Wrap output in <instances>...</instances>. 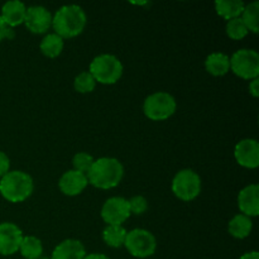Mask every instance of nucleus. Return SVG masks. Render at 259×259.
I'll return each mask as SVG.
<instances>
[{
	"label": "nucleus",
	"mask_w": 259,
	"mask_h": 259,
	"mask_svg": "<svg viewBox=\"0 0 259 259\" xmlns=\"http://www.w3.org/2000/svg\"><path fill=\"white\" fill-rule=\"evenodd\" d=\"M88 23L85 12L78 5H63L52 17V27L61 38H73L83 32Z\"/></svg>",
	"instance_id": "nucleus-1"
},
{
	"label": "nucleus",
	"mask_w": 259,
	"mask_h": 259,
	"mask_svg": "<svg viewBox=\"0 0 259 259\" xmlns=\"http://www.w3.org/2000/svg\"><path fill=\"white\" fill-rule=\"evenodd\" d=\"M89 184L100 190L118 186L124 176V167L120 161L113 157H101L94 162L88 175Z\"/></svg>",
	"instance_id": "nucleus-2"
},
{
	"label": "nucleus",
	"mask_w": 259,
	"mask_h": 259,
	"mask_svg": "<svg viewBox=\"0 0 259 259\" xmlns=\"http://www.w3.org/2000/svg\"><path fill=\"white\" fill-rule=\"evenodd\" d=\"M33 179L23 171H9L0 179V194L9 202H22L32 195Z\"/></svg>",
	"instance_id": "nucleus-3"
},
{
	"label": "nucleus",
	"mask_w": 259,
	"mask_h": 259,
	"mask_svg": "<svg viewBox=\"0 0 259 259\" xmlns=\"http://www.w3.org/2000/svg\"><path fill=\"white\" fill-rule=\"evenodd\" d=\"M89 72L96 82L113 85L118 82L123 75V65L114 55H100L91 61Z\"/></svg>",
	"instance_id": "nucleus-4"
},
{
	"label": "nucleus",
	"mask_w": 259,
	"mask_h": 259,
	"mask_svg": "<svg viewBox=\"0 0 259 259\" xmlns=\"http://www.w3.org/2000/svg\"><path fill=\"white\" fill-rule=\"evenodd\" d=\"M177 108L174 96L164 91L154 93L144 100L143 111L151 120L161 121L171 118Z\"/></svg>",
	"instance_id": "nucleus-5"
},
{
	"label": "nucleus",
	"mask_w": 259,
	"mask_h": 259,
	"mask_svg": "<svg viewBox=\"0 0 259 259\" xmlns=\"http://www.w3.org/2000/svg\"><path fill=\"white\" fill-rule=\"evenodd\" d=\"M172 191L182 201H192L201 192V179L192 169H182L172 180Z\"/></svg>",
	"instance_id": "nucleus-6"
},
{
	"label": "nucleus",
	"mask_w": 259,
	"mask_h": 259,
	"mask_svg": "<svg viewBox=\"0 0 259 259\" xmlns=\"http://www.w3.org/2000/svg\"><path fill=\"white\" fill-rule=\"evenodd\" d=\"M230 70L244 80H254L259 75V55L257 51L242 48L230 57Z\"/></svg>",
	"instance_id": "nucleus-7"
},
{
	"label": "nucleus",
	"mask_w": 259,
	"mask_h": 259,
	"mask_svg": "<svg viewBox=\"0 0 259 259\" xmlns=\"http://www.w3.org/2000/svg\"><path fill=\"white\" fill-rule=\"evenodd\" d=\"M124 247L136 258H147L154 254L157 242L154 235L146 229H133L126 233Z\"/></svg>",
	"instance_id": "nucleus-8"
},
{
	"label": "nucleus",
	"mask_w": 259,
	"mask_h": 259,
	"mask_svg": "<svg viewBox=\"0 0 259 259\" xmlns=\"http://www.w3.org/2000/svg\"><path fill=\"white\" fill-rule=\"evenodd\" d=\"M128 200L124 197H110L101 207V218L108 225H121L131 217Z\"/></svg>",
	"instance_id": "nucleus-9"
},
{
	"label": "nucleus",
	"mask_w": 259,
	"mask_h": 259,
	"mask_svg": "<svg viewBox=\"0 0 259 259\" xmlns=\"http://www.w3.org/2000/svg\"><path fill=\"white\" fill-rule=\"evenodd\" d=\"M24 24L34 34H43L52 27V14L40 5L27 8Z\"/></svg>",
	"instance_id": "nucleus-10"
},
{
	"label": "nucleus",
	"mask_w": 259,
	"mask_h": 259,
	"mask_svg": "<svg viewBox=\"0 0 259 259\" xmlns=\"http://www.w3.org/2000/svg\"><path fill=\"white\" fill-rule=\"evenodd\" d=\"M23 239L20 228L13 223H0V255H12L19 250Z\"/></svg>",
	"instance_id": "nucleus-11"
},
{
	"label": "nucleus",
	"mask_w": 259,
	"mask_h": 259,
	"mask_svg": "<svg viewBox=\"0 0 259 259\" xmlns=\"http://www.w3.org/2000/svg\"><path fill=\"white\" fill-rule=\"evenodd\" d=\"M235 159L245 168H257L259 166V143L257 139L247 138L235 146Z\"/></svg>",
	"instance_id": "nucleus-12"
},
{
	"label": "nucleus",
	"mask_w": 259,
	"mask_h": 259,
	"mask_svg": "<svg viewBox=\"0 0 259 259\" xmlns=\"http://www.w3.org/2000/svg\"><path fill=\"white\" fill-rule=\"evenodd\" d=\"M88 185V176L81 174V172L75 171V169L65 172V174L61 176L60 182H58L60 190L65 195H67V196H76V195H80L81 192L86 189Z\"/></svg>",
	"instance_id": "nucleus-13"
},
{
	"label": "nucleus",
	"mask_w": 259,
	"mask_h": 259,
	"mask_svg": "<svg viewBox=\"0 0 259 259\" xmlns=\"http://www.w3.org/2000/svg\"><path fill=\"white\" fill-rule=\"evenodd\" d=\"M238 206L245 217H257L259 214V186L257 184L249 185L239 192Z\"/></svg>",
	"instance_id": "nucleus-14"
},
{
	"label": "nucleus",
	"mask_w": 259,
	"mask_h": 259,
	"mask_svg": "<svg viewBox=\"0 0 259 259\" xmlns=\"http://www.w3.org/2000/svg\"><path fill=\"white\" fill-rule=\"evenodd\" d=\"M85 257V247L80 240L66 239L53 249L50 259H83Z\"/></svg>",
	"instance_id": "nucleus-15"
},
{
	"label": "nucleus",
	"mask_w": 259,
	"mask_h": 259,
	"mask_svg": "<svg viewBox=\"0 0 259 259\" xmlns=\"http://www.w3.org/2000/svg\"><path fill=\"white\" fill-rule=\"evenodd\" d=\"M25 13H27V7L24 5V3L19 2V0H12L3 5L0 17L4 20L7 27L14 28L24 23Z\"/></svg>",
	"instance_id": "nucleus-16"
},
{
	"label": "nucleus",
	"mask_w": 259,
	"mask_h": 259,
	"mask_svg": "<svg viewBox=\"0 0 259 259\" xmlns=\"http://www.w3.org/2000/svg\"><path fill=\"white\" fill-rule=\"evenodd\" d=\"M205 68L212 76H224L230 70V58L225 53L214 52L207 56Z\"/></svg>",
	"instance_id": "nucleus-17"
},
{
	"label": "nucleus",
	"mask_w": 259,
	"mask_h": 259,
	"mask_svg": "<svg viewBox=\"0 0 259 259\" xmlns=\"http://www.w3.org/2000/svg\"><path fill=\"white\" fill-rule=\"evenodd\" d=\"M245 4L242 0H218L215 2V10L222 18L232 20L239 18L244 10Z\"/></svg>",
	"instance_id": "nucleus-18"
},
{
	"label": "nucleus",
	"mask_w": 259,
	"mask_h": 259,
	"mask_svg": "<svg viewBox=\"0 0 259 259\" xmlns=\"http://www.w3.org/2000/svg\"><path fill=\"white\" fill-rule=\"evenodd\" d=\"M253 228L252 219L243 214H238L233 218L228 225V230L232 237L237 238V239H244L250 234Z\"/></svg>",
	"instance_id": "nucleus-19"
},
{
	"label": "nucleus",
	"mask_w": 259,
	"mask_h": 259,
	"mask_svg": "<svg viewBox=\"0 0 259 259\" xmlns=\"http://www.w3.org/2000/svg\"><path fill=\"white\" fill-rule=\"evenodd\" d=\"M63 39L56 33L47 34L40 42V52L48 58H56L61 55L63 50Z\"/></svg>",
	"instance_id": "nucleus-20"
},
{
	"label": "nucleus",
	"mask_w": 259,
	"mask_h": 259,
	"mask_svg": "<svg viewBox=\"0 0 259 259\" xmlns=\"http://www.w3.org/2000/svg\"><path fill=\"white\" fill-rule=\"evenodd\" d=\"M126 233L121 225H108L103 232V239L109 247L120 248L125 242Z\"/></svg>",
	"instance_id": "nucleus-21"
},
{
	"label": "nucleus",
	"mask_w": 259,
	"mask_h": 259,
	"mask_svg": "<svg viewBox=\"0 0 259 259\" xmlns=\"http://www.w3.org/2000/svg\"><path fill=\"white\" fill-rule=\"evenodd\" d=\"M19 252L25 259H37L42 255L43 245L38 238L35 237H23L22 243L19 245Z\"/></svg>",
	"instance_id": "nucleus-22"
},
{
	"label": "nucleus",
	"mask_w": 259,
	"mask_h": 259,
	"mask_svg": "<svg viewBox=\"0 0 259 259\" xmlns=\"http://www.w3.org/2000/svg\"><path fill=\"white\" fill-rule=\"evenodd\" d=\"M240 19L245 24L248 30L253 33H258L259 30V2L249 3L245 5Z\"/></svg>",
	"instance_id": "nucleus-23"
},
{
	"label": "nucleus",
	"mask_w": 259,
	"mask_h": 259,
	"mask_svg": "<svg viewBox=\"0 0 259 259\" xmlns=\"http://www.w3.org/2000/svg\"><path fill=\"white\" fill-rule=\"evenodd\" d=\"M73 86H75V90L77 93L88 94L94 91L96 86V81L89 71H83V72L78 73L76 76L75 81H73Z\"/></svg>",
	"instance_id": "nucleus-24"
},
{
	"label": "nucleus",
	"mask_w": 259,
	"mask_h": 259,
	"mask_svg": "<svg viewBox=\"0 0 259 259\" xmlns=\"http://www.w3.org/2000/svg\"><path fill=\"white\" fill-rule=\"evenodd\" d=\"M249 30L247 29L243 20L239 18H234L232 20H228L227 23V34L228 37L234 40H240L248 34Z\"/></svg>",
	"instance_id": "nucleus-25"
},
{
	"label": "nucleus",
	"mask_w": 259,
	"mask_h": 259,
	"mask_svg": "<svg viewBox=\"0 0 259 259\" xmlns=\"http://www.w3.org/2000/svg\"><path fill=\"white\" fill-rule=\"evenodd\" d=\"M94 162H95V159L93 158V156L85 153V152H80V153L73 156V159H72L73 169H75V171L81 172V174L83 175H88L89 172H90L91 167H93Z\"/></svg>",
	"instance_id": "nucleus-26"
},
{
	"label": "nucleus",
	"mask_w": 259,
	"mask_h": 259,
	"mask_svg": "<svg viewBox=\"0 0 259 259\" xmlns=\"http://www.w3.org/2000/svg\"><path fill=\"white\" fill-rule=\"evenodd\" d=\"M128 205L129 210H131V214L142 215L148 209V201L146 200V197L139 196V195L138 196H133L131 200H128Z\"/></svg>",
	"instance_id": "nucleus-27"
},
{
	"label": "nucleus",
	"mask_w": 259,
	"mask_h": 259,
	"mask_svg": "<svg viewBox=\"0 0 259 259\" xmlns=\"http://www.w3.org/2000/svg\"><path fill=\"white\" fill-rule=\"evenodd\" d=\"M13 37H14V30H13V28L7 27L4 20L0 17V42H2L3 39H5V38H7V39H12Z\"/></svg>",
	"instance_id": "nucleus-28"
},
{
	"label": "nucleus",
	"mask_w": 259,
	"mask_h": 259,
	"mask_svg": "<svg viewBox=\"0 0 259 259\" xmlns=\"http://www.w3.org/2000/svg\"><path fill=\"white\" fill-rule=\"evenodd\" d=\"M10 159L4 152H0V179L9 172Z\"/></svg>",
	"instance_id": "nucleus-29"
},
{
	"label": "nucleus",
	"mask_w": 259,
	"mask_h": 259,
	"mask_svg": "<svg viewBox=\"0 0 259 259\" xmlns=\"http://www.w3.org/2000/svg\"><path fill=\"white\" fill-rule=\"evenodd\" d=\"M249 93L253 98H258L259 96V80L254 78L252 80V82L249 83Z\"/></svg>",
	"instance_id": "nucleus-30"
},
{
	"label": "nucleus",
	"mask_w": 259,
	"mask_h": 259,
	"mask_svg": "<svg viewBox=\"0 0 259 259\" xmlns=\"http://www.w3.org/2000/svg\"><path fill=\"white\" fill-rule=\"evenodd\" d=\"M83 259H110L106 257L105 254H101V253H91V254H86V257Z\"/></svg>",
	"instance_id": "nucleus-31"
},
{
	"label": "nucleus",
	"mask_w": 259,
	"mask_h": 259,
	"mask_svg": "<svg viewBox=\"0 0 259 259\" xmlns=\"http://www.w3.org/2000/svg\"><path fill=\"white\" fill-rule=\"evenodd\" d=\"M240 259H259V253L253 250V252H248L245 254H243Z\"/></svg>",
	"instance_id": "nucleus-32"
},
{
	"label": "nucleus",
	"mask_w": 259,
	"mask_h": 259,
	"mask_svg": "<svg viewBox=\"0 0 259 259\" xmlns=\"http://www.w3.org/2000/svg\"><path fill=\"white\" fill-rule=\"evenodd\" d=\"M37 259H50V258H47V257H42V255H40L39 258H37Z\"/></svg>",
	"instance_id": "nucleus-33"
}]
</instances>
